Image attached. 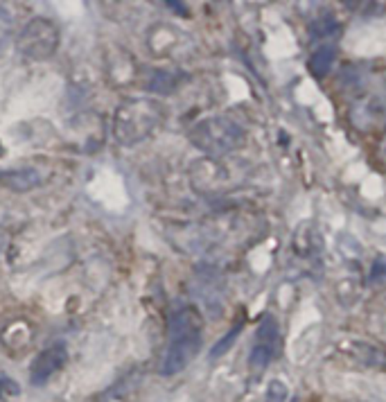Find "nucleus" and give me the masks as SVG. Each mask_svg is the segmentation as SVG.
<instances>
[{
    "label": "nucleus",
    "instance_id": "obj_1",
    "mask_svg": "<svg viewBox=\"0 0 386 402\" xmlns=\"http://www.w3.org/2000/svg\"><path fill=\"white\" fill-rule=\"evenodd\" d=\"M160 118H163V111L156 102L129 100L117 106L113 118V136L120 145H136L149 138Z\"/></svg>",
    "mask_w": 386,
    "mask_h": 402
},
{
    "label": "nucleus",
    "instance_id": "obj_2",
    "mask_svg": "<svg viewBox=\"0 0 386 402\" xmlns=\"http://www.w3.org/2000/svg\"><path fill=\"white\" fill-rule=\"evenodd\" d=\"M16 48L23 57L32 61H46L59 48V27L50 18H32L30 23L20 30Z\"/></svg>",
    "mask_w": 386,
    "mask_h": 402
},
{
    "label": "nucleus",
    "instance_id": "obj_3",
    "mask_svg": "<svg viewBox=\"0 0 386 402\" xmlns=\"http://www.w3.org/2000/svg\"><path fill=\"white\" fill-rule=\"evenodd\" d=\"M242 129L235 123L226 120V118H208L192 132V143L212 156L226 154V151L235 149L242 143Z\"/></svg>",
    "mask_w": 386,
    "mask_h": 402
},
{
    "label": "nucleus",
    "instance_id": "obj_4",
    "mask_svg": "<svg viewBox=\"0 0 386 402\" xmlns=\"http://www.w3.org/2000/svg\"><path fill=\"white\" fill-rule=\"evenodd\" d=\"M281 348H283V341H281V328H278V321L266 314L260 323V328H257V332H255V344H253V351L249 357L251 368L253 371H262V368H266L276 360Z\"/></svg>",
    "mask_w": 386,
    "mask_h": 402
},
{
    "label": "nucleus",
    "instance_id": "obj_5",
    "mask_svg": "<svg viewBox=\"0 0 386 402\" xmlns=\"http://www.w3.org/2000/svg\"><path fill=\"white\" fill-rule=\"evenodd\" d=\"M201 348V330H190V332H174L172 334V344L167 348V355L163 360L160 371L163 375H176L195 360Z\"/></svg>",
    "mask_w": 386,
    "mask_h": 402
},
{
    "label": "nucleus",
    "instance_id": "obj_6",
    "mask_svg": "<svg viewBox=\"0 0 386 402\" xmlns=\"http://www.w3.org/2000/svg\"><path fill=\"white\" fill-rule=\"evenodd\" d=\"M66 357L68 355H66V348H63V346H50V348H46L30 368V382L37 384V387L46 384L52 377V373H57L59 368L66 364Z\"/></svg>",
    "mask_w": 386,
    "mask_h": 402
},
{
    "label": "nucleus",
    "instance_id": "obj_7",
    "mask_svg": "<svg viewBox=\"0 0 386 402\" xmlns=\"http://www.w3.org/2000/svg\"><path fill=\"white\" fill-rule=\"evenodd\" d=\"M39 172L37 170H20V172H3L0 175V186H5L14 192H25L39 186Z\"/></svg>",
    "mask_w": 386,
    "mask_h": 402
},
{
    "label": "nucleus",
    "instance_id": "obj_8",
    "mask_svg": "<svg viewBox=\"0 0 386 402\" xmlns=\"http://www.w3.org/2000/svg\"><path fill=\"white\" fill-rule=\"evenodd\" d=\"M332 61H335V48L326 46V48L316 50L314 57L309 59V70H312L316 77H323V75H328Z\"/></svg>",
    "mask_w": 386,
    "mask_h": 402
},
{
    "label": "nucleus",
    "instance_id": "obj_9",
    "mask_svg": "<svg viewBox=\"0 0 386 402\" xmlns=\"http://www.w3.org/2000/svg\"><path fill=\"white\" fill-rule=\"evenodd\" d=\"M240 332H242V323H240V325H235V328H233L231 332L224 334L221 339L212 346V351H210V357H212V360H217V357H221L226 351H231V346L235 344V339H238V334H240Z\"/></svg>",
    "mask_w": 386,
    "mask_h": 402
},
{
    "label": "nucleus",
    "instance_id": "obj_10",
    "mask_svg": "<svg viewBox=\"0 0 386 402\" xmlns=\"http://www.w3.org/2000/svg\"><path fill=\"white\" fill-rule=\"evenodd\" d=\"M12 32H14V16L5 7H0V52L5 50L9 39H12Z\"/></svg>",
    "mask_w": 386,
    "mask_h": 402
},
{
    "label": "nucleus",
    "instance_id": "obj_11",
    "mask_svg": "<svg viewBox=\"0 0 386 402\" xmlns=\"http://www.w3.org/2000/svg\"><path fill=\"white\" fill-rule=\"evenodd\" d=\"M289 398V389L281 379H271L269 387H266V396L264 402H287Z\"/></svg>",
    "mask_w": 386,
    "mask_h": 402
},
{
    "label": "nucleus",
    "instance_id": "obj_12",
    "mask_svg": "<svg viewBox=\"0 0 386 402\" xmlns=\"http://www.w3.org/2000/svg\"><path fill=\"white\" fill-rule=\"evenodd\" d=\"M167 7H172V9H179V12L176 14H186V5H181V3H172V0H169V3H165Z\"/></svg>",
    "mask_w": 386,
    "mask_h": 402
},
{
    "label": "nucleus",
    "instance_id": "obj_13",
    "mask_svg": "<svg viewBox=\"0 0 386 402\" xmlns=\"http://www.w3.org/2000/svg\"><path fill=\"white\" fill-rule=\"evenodd\" d=\"M5 246H7V235H5V233H0V256H3Z\"/></svg>",
    "mask_w": 386,
    "mask_h": 402
},
{
    "label": "nucleus",
    "instance_id": "obj_14",
    "mask_svg": "<svg viewBox=\"0 0 386 402\" xmlns=\"http://www.w3.org/2000/svg\"><path fill=\"white\" fill-rule=\"evenodd\" d=\"M0 396H3V379H0Z\"/></svg>",
    "mask_w": 386,
    "mask_h": 402
},
{
    "label": "nucleus",
    "instance_id": "obj_15",
    "mask_svg": "<svg viewBox=\"0 0 386 402\" xmlns=\"http://www.w3.org/2000/svg\"><path fill=\"white\" fill-rule=\"evenodd\" d=\"M294 402H298V400H294Z\"/></svg>",
    "mask_w": 386,
    "mask_h": 402
}]
</instances>
